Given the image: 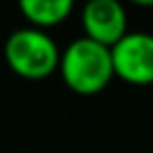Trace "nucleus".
<instances>
[{
  "label": "nucleus",
  "mask_w": 153,
  "mask_h": 153,
  "mask_svg": "<svg viewBox=\"0 0 153 153\" xmlns=\"http://www.w3.org/2000/svg\"><path fill=\"white\" fill-rule=\"evenodd\" d=\"M59 72L72 92L83 97L99 95L115 79L113 52L92 38L81 36L61 52Z\"/></svg>",
  "instance_id": "obj_1"
},
{
  "label": "nucleus",
  "mask_w": 153,
  "mask_h": 153,
  "mask_svg": "<svg viewBox=\"0 0 153 153\" xmlns=\"http://www.w3.org/2000/svg\"><path fill=\"white\" fill-rule=\"evenodd\" d=\"M5 61L14 74L36 81L59 70L61 50L45 29L23 27L7 36Z\"/></svg>",
  "instance_id": "obj_2"
},
{
  "label": "nucleus",
  "mask_w": 153,
  "mask_h": 153,
  "mask_svg": "<svg viewBox=\"0 0 153 153\" xmlns=\"http://www.w3.org/2000/svg\"><path fill=\"white\" fill-rule=\"evenodd\" d=\"M110 52L117 79L133 86H153V34L128 32Z\"/></svg>",
  "instance_id": "obj_3"
},
{
  "label": "nucleus",
  "mask_w": 153,
  "mask_h": 153,
  "mask_svg": "<svg viewBox=\"0 0 153 153\" xmlns=\"http://www.w3.org/2000/svg\"><path fill=\"white\" fill-rule=\"evenodd\" d=\"M83 34L97 43L113 48L128 34V18L122 0H88L81 11Z\"/></svg>",
  "instance_id": "obj_4"
},
{
  "label": "nucleus",
  "mask_w": 153,
  "mask_h": 153,
  "mask_svg": "<svg viewBox=\"0 0 153 153\" xmlns=\"http://www.w3.org/2000/svg\"><path fill=\"white\" fill-rule=\"evenodd\" d=\"M18 7L32 27L45 29L63 23L70 16L74 0H18Z\"/></svg>",
  "instance_id": "obj_5"
},
{
  "label": "nucleus",
  "mask_w": 153,
  "mask_h": 153,
  "mask_svg": "<svg viewBox=\"0 0 153 153\" xmlns=\"http://www.w3.org/2000/svg\"><path fill=\"white\" fill-rule=\"evenodd\" d=\"M133 5H140V7H153V0H128Z\"/></svg>",
  "instance_id": "obj_6"
}]
</instances>
